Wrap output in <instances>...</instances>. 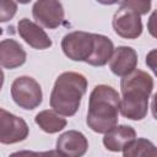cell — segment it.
<instances>
[{"mask_svg":"<svg viewBox=\"0 0 157 157\" xmlns=\"http://www.w3.org/2000/svg\"><path fill=\"white\" fill-rule=\"evenodd\" d=\"M36 124L45 132L54 134L63 130L66 126V119L61 117V114L53 110H42L36 115Z\"/></svg>","mask_w":157,"mask_h":157,"instance_id":"cell-15","label":"cell"},{"mask_svg":"<svg viewBox=\"0 0 157 157\" xmlns=\"http://www.w3.org/2000/svg\"><path fill=\"white\" fill-rule=\"evenodd\" d=\"M137 54L131 47H118L114 49L110 59L109 67L117 76H125L136 69Z\"/></svg>","mask_w":157,"mask_h":157,"instance_id":"cell-11","label":"cell"},{"mask_svg":"<svg viewBox=\"0 0 157 157\" xmlns=\"http://www.w3.org/2000/svg\"><path fill=\"white\" fill-rule=\"evenodd\" d=\"M87 147L88 142L85 135L75 130L61 134L56 141V150L61 156L78 157L87 151Z\"/></svg>","mask_w":157,"mask_h":157,"instance_id":"cell-9","label":"cell"},{"mask_svg":"<svg viewBox=\"0 0 157 157\" xmlns=\"http://www.w3.org/2000/svg\"><path fill=\"white\" fill-rule=\"evenodd\" d=\"M20 4H27V2H29L31 0H17Z\"/></svg>","mask_w":157,"mask_h":157,"instance_id":"cell-21","label":"cell"},{"mask_svg":"<svg viewBox=\"0 0 157 157\" xmlns=\"http://www.w3.org/2000/svg\"><path fill=\"white\" fill-rule=\"evenodd\" d=\"M87 90V80L78 72H63L56 78L52 94L50 107L64 117L74 115Z\"/></svg>","mask_w":157,"mask_h":157,"instance_id":"cell-3","label":"cell"},{"mask_svg":"<svg viewBox=\"0 0 157 157\" xmlns=\"http://www.w3.org/2000/svg\"><path fill=\"white\" fill-rule=\"evenodd\" d=\"M11 96L15 103L23 109H34L42 103L43 93L39 83L29 76L17 77L11 85Z\"/></svg>","mask_w":157,"mask_h":157,"instance_id":"cell-4","label":"cell"},{"mask_svg":"<svg viewBox=\"0 0 157 157\" xmlns=\"http://www.w3.org/2000/svg\"><path fill=\"white\" fill-rule=\"evenodd\" d=\"M32 13L34 20L47 28H56L64 21V7L59 0H37Z\"/></svg>","mask_w":157,"mask_h":157,"instance_id":"cell-8","label":"cell"},{"mask_svg":"<svg viewBox=\"0 0 157 157\" xmlns=\"http://www.w3.org/2000/svg\"><path fill=\"white\" fill-rule=\"evenodd\" d=\"M97 1L101 2V4H103V5H113V4L118 2L119 0H97Z\"/></svg>","mask_w":157,"mask_h":157,"instance_id":"cell-19","label":"cell"},{"mask_svg":"<svg viewBox=\"0 0 157 157\" xmlns=\"http://www.w3.org/2000/svg\"><path fill=\"white\" fill-rule=\"evenodd\" d=\"M113 52L114 45L108 37L93 33V49L86 63L92 66H103L109 61Z\"/></svg>","mask_w":157,"mask_h":157,"instance_id":"cell-14","label":"cell"},{"mask_svg":"<svg viewBox=\"0 0 157 157\" xmlns=\"http://www.w3.org/2000/svg\"><path fill=\"white\" fill-rule=\"evenodd\" d=\"M2 83H4V72H2V70L0 69V90H1V87H2Z\"/></svg>","mask_w":157,"mask_h":157,"instance_id":"cell-20","label":"cell"},{"mask_svg":"<svg viewBox=\"0 0 157 157\" xmlns=\"http://www.w3.org/2000/svg\"><path fill=\"white\" fill-rule=\"evenodd\" d=\"M64 54L75 61H86L93 49V33L75 31L66 34L61 40Z\"/></svg>","mask_w":157,"mask_h":157,"instance_id":"cell-5","label":"cell"},{"mask_svg":"<svg viewBox=\"0 0 157 157\" xmlns=\"http://www.w3.org/2000/svg\"><path fill=\"white\" fill-rule=\"evenodd\" d=\"M18 34L22 39L34 49H47L52 47V40L48 34L37 23L28 18H22L18 21Z\"/></svg>","mask_w":157,"mask_h":157,"instance_id":"cell-10","label":"cell"},{"mask_svg":"<svg viewBox=\"0 0 157 157\" xmlns=\"http://www.w3.org/2000/svg\"><path fill=\"white\" fill-rule=\"evenodd\" d=\"M112 25L115 33L126 39H135L142 33V22L140 15L124 5H121L114 13Z\"/></svg>","mask_w":157,"mask_h":157,"instance_id":"cell-6","label":"cell"},{"mask_svg":"<svg viewBox=\"0 0 157 157\" xmlns=\"http://www.w3.org/2000/svg\"><path fill=\"white\" fill-rule=\"evenodd\" d=\"M120 107L119 93L110 86L98 85L90 96L87 125L94 132L104 134L118 123Z\"/></svg>","mask_w":157,"mask_h":157,"instance_id":"cell-2","label":"cell"},{"mask_svg":"<svg viewBox=\"0 0 157 157\" xmlns=\"http://www.w3.org/2000/svg\"><path fill=\"white\" fill-rule=\"evenodd\" d=\"M1 33H2V28H0V34H1Z\"/></svg>","mask_w":157,"mask_h":157,"instance_id":"cell-22","label":"cell"},{"mask_svg":"<svg viewBox=\"0 0 157 157\" xmlns=\"http://www.w3.org/2000/svg\"><path fill=\"white\" fill-rule=\"evenodd\" d=\"M151 1L152 0H123L121 5L132 9L139 15H145L151 9Z\"/></svg>","mask_w":157,"mask_h":157,"instance_id":"cell-18","label":"cell"},{"mask_svg":"<svg viewBox=\"0 0 157 157\" xmlns=\"http://www.w3.org/2000/svg\"><path fill=\"white\" fill-rule=\"evenodd\" d=\"M103 145L107 150L118 152L124 148V146L136 137L135 130L129 125H114L107 132H104Z\"/></svg>","mask_w":157,"mask_h":157,"instance_id":"cell-13","label":"cell"},{"mask_svg":"<svg viewBox=\"0 0 157 157\" xmlns=\"http://www.w3.org/2000/svg\"><path fill=\"white\" fill-rule=\"evenodd\" d=\"M119 110L123 117L131 120H141L148 110V98L153 88V78L145 71L134 69L123 76Z\"/></svg>","mask_w":157,"mask_h":157,"instance_id":"cell-1","label":"cell"},{"mask_svg":"<svg viewBox=\"0 0 157 157\" xmlns=\"http://www.w3.org/2000/svg\"><path fill=\"white\" fill-rule=\"evenodd\" d=\"M28 136V125L22 118L0 108V142L16 144Z\"/></svg>","mask_w":157,"mask_h":157,"instance_id":"cell-7","label":"cell"},{"mask_svg":"<svg viewBox=\"0 0 157 157\" xmlns=\"http://www.w3.org/2000/svg\"><path fill=\"white\" fill-rule=\"evenodd\" d=\"M26 61V52L20 43L13 39L0 42V65L6 69H15Z\"/></svg>","mask_w":157,"mask_h":157,"instance_id":"cell-12","label":"cell"},{"mask_svg":"<svg viewBox=\"0 0 157 157\" xmlns=\"http://www.w3.org/2000/svg\"><path fill=\"white\" fill-rule=\"evenodd\" d=\"M125 157H136V156H157V150L155 145L146 139H132L129 141L121 150Z\"/></svg>","mask_w":157,"mask_h":157,"instance_id":"cell-16","label":"cell"},{"mask_svg":"<svg viewBox=\"0 0 157 157\" xmlns=\"http://www.w3.org/2000/svg\"><path fill=\"white\" fill-rule=\"evenodd\" d=\"M17 11V5L13 0H0V22L10 21Z\"/></svg>","mask_w":157,"mask_h":157,"instance_id":"cell-17","label":"cell"}]
</instances>
